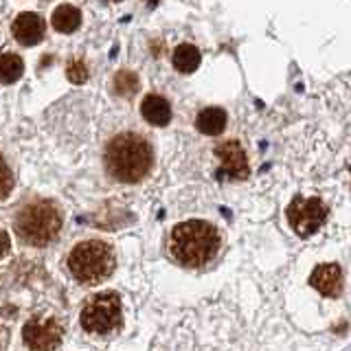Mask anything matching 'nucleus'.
<instances>
[{"label": "nucleus", "instance_id": "nucleus-15", "mask_svg": "<svg viewBox=\"0 0 351 351\" xmlns=\"http://www.w3.org/2000/svg\"><path fill=\"white\" fill-rule=\"evenodd\" d=\"M22 73H25L22 58H18L16 53H3V58H0V80H3V84H16Z\"/></svg>", "mask_w": 351, "mask_h": 351}, {"label": "nucleus", "instance_id": "nucleus-16", "mask_svg": "<svg viewBox=\"0 0 351 351\" xmlns=\"http://www.w3.org/2000/svg\"><path fill=\"white\" fill-rule=\"evenodd\" d=\"M114 93L121 95V97H132L136 90H138V77L134 73H130V71H119L114 75Z\"/></svg>", "mask_w": 351, "mask_h": 351}, {"label": "nucleus", "instance_id": "nucleus-2", "mask_svg": "<svg viewBox=\"0 0 351 351\" xmlns=\"http://www.w3.org/2000/svg\"><path fill=\"white\" fill-rule=\"evenodd\" d=\"M219 250V233L211 222L189 219L173 226L169 235V252L186 268H200Z\"/></svg>", "mask_w": 351, "mask_h": 351}, {"label": "nucleus", "instance_id": "nucleus-6", "mask_svg": "<svg viewBox=\"0 0 351 351\" xmlns=\"http://www.w3.org/2000/svg\"><path fill=\"white\" fill-rule=\"evenodd\" d=\"M327 213L329 208L321 197H303V195H296L290 202L288 211H285L292 230L301 237L314 235L325 224Z\"/></svg>", "mask_w": 351, "mask_h": 351}, {"label": "nucleus", "instance_id": "nucleus-1", "mask_svg": "<svg viewBox=\"0 0 351 351\" xmlns=\"http://www.w3.org/2000/svg\"><path fill=\"white\" fill-rule=\"evenodd\" d=\"M106 171L123 184L141 182L154 167V149L145 136L136 132L117 134L106 147Z\"/></svg>", "mask_w": 351, "mask_h": 351}, {"label": "nucleus", "instance_id": "nucleus-7", "mask_svg": "<svg viewBox=\"0 0 351 351\" xmlns=\"http://www.w3.org/2000/svg\"><path fill=\"white\" fill-rule=\"evenodd\" d=\"M22 338L33 351H53L62 345L64 329L53 316H36L22 329Z\"/></svg>", "mask_w": 351, "mask_h": 351}, {"label": "nucleus", "instance_id": "nucleus-4", "mask_svg": "<svg viewBox=\"0 0 351 351\" xmlns=\"http://www.w3.org/2000/svg\"><path fill=\"white\" fill-rule=\"evenodd\" d=\"M114 250L101 239L77 244L69 255V270L82 285H99L114 272Z\"/></svg>", "mask_w": 351, "mask_h": 351}, {"label": "nucleus", "instance_id": "nucleus-3", "mask_svg": "<svg viewBox=\"0 0 351 351\" xmlns=\"http://www.w3.org/2000/svg\"><path fill=\"white\" fill-rule=\"evenodd\" d=\"M62 230L60 206L47 197H31L16 213V233L29 246H49Z\"/></svg>", "mask_w": 351, "mask_h": 351}, {"label": "nucleus", "instance_id": "nucleus-9", "mask_svg": "<svg viewBox=\"0 0 351 351\" xmlns=\"http://www.w3.org/2000/svg\"><path fill=\"white\" fill-rule=\"evenodd\" d=\"M11 31H14V38L20 44L33 47V44L42 42L44 38V20L38 14H33V11H25V14L16 16Z\"/></svg>", "mask_w": 351, "mask_h": 351}, {"label": "nucleus", "instance_id": "nucleus-19", "mask_svg": "<svg viewBox=\"0 0 351 351\" xmlns=\"http://www.w3.org/2000/svg\"><path fill=\"white\" fill-rule=\"evenodd\" d=\"M7 250H9V235L3 230V255H7Z\"/></svg>", "mask_w": 351, "mask_h": 351}, {"label": "nucleus", "instance_id": "nucleus-10", "mask_svg": "<svg viewBox=\"0 0 351 351\" xmlns=\"http://www.w3.org/2000/svg\"><path fill=\"white\" fill-rule=\"evenodd\" d=\"M310 283L323 296H332L334 299L343 290V272H340V266H336V263H323V266H318L312 272Z\"/></svg>", "mask_w": 351, "mask_h": 351}, {"label": "nucleus", "instance_id": "nucleus-5", "mask_svg": "<svg viewBox=\"0 0 351 351\" xmlns=\"http://www.w3.org/2000/svg\"><path fill=\"white\" fill-rule=\"evenodd\" d=\"M82 327L95 336L114 334L123 327V305L117 292L95 294L82 310Z\"/></svg>", "mask_w": 351, "mask_h": 351}, {"label": "nucleus", "instance_id": "nucleus-20", "mask_svg": "<svg viewBox=\"0 0 351 351\" xmlns=\"http://www.w3.org/2000/svg\"><path fill=\"white\" fill-rule=\"evenodd\" d=\"M349 173H351V165H349Z\"/></svg>", "mask_w": 351, "mask_h": 351}, {"label": "nucleus", "instance_id": "nucleus-11", "mask_svg": "<svg viewBox=\"0 0 351 351\" xmlns=\"http://www.w3.org/2000/svg\"><path fill=\"white\" fill-rule=\"evenodd\" d=\"M141 114L149 125L165 128L171 121V106L160 95H147L141 104Z\"/></svg>", "mask_w": 351, "mask_h": 351}, {"label": "nucleus", "instance_id": "nucleus-13", "mask_svg": "<svg viewBox=\"0 0 351 351\" xmlns=\"http://www.w3.org/2000/svg\"><path fill=\"white\" fill-rule=\"evenodd\" d=\"M53 29L60 33H73L82 25V11L73 5H60L53 11Z\"/></svg>", "mask_w": 351, "mask_h": 351}, {"label": "nucleus", "instance_id": "nucleus-12", "mask_svg": "<svg viewBox=\"0 0 351 351\" xmlns=\"http://www.w3.org/2000/svg\"><path fill=\"white\" fill-rule=\"evenodd\" d=\"M195 128L206 136L222 134L226 128V112L222 108H204L202 112L195 117Z\"/></svg>", "mask_w": 351, "mask_h": 351}, {"label": "nucleus", "instance_id": "nucleus-18", "mask_svg": "<svg viewBox=\"0 0 351 351\" xmlns=\"http://www.w3.org/2000/svg\"><path fill=\"white\" fill-rule=\"evenodd\" d=\"M11 186H14V173H11L7 160L3 158V200L11 193Z\"/></svg>", "mask_w": 351, "mask_h": 351}, {"label": "nucleus", "instance_id": "nucleus-14", "mask_svg": "<svg viewBox=\"0 0 351 351\" xmlns=\"http://www.w3.org/2000/svg\"><path fill=\"white\" fill-rule=\"evenodd\" d=\"M173 66L180 73H193L197 66H200V51H197L193 44H180L173 51Z\"/></svg>", "mask_w": 351, "mask_h": 351}, {"label": "nucleus", "instance_id": "nucleus-8", "mask_svg": "<svg viewBox=\"0 0 351 351\" xmlns=\"http://www.w3.org/2000/svg\"><path fill=\"white\" fill-rule=\"evenodd\" d=\"M215 156L222 160L224 169L237 180H244L250 173L248 169V160H246V152L239 145V141H224L215 147Z\"/></svg>", "mask_w": 351, "mask_h": 351}, {"label": "nucleus", "instance_id": "nucleus-17", "mask_svg": "<svg viewBox=\"0 0 351 351\" xmlns=\"http://www.w3.org/2000/svg\"><path fill=\"white\" fill-rule=\"evenodd\" d=\"M66 75H69V80L73 82V84H84L86 80H88V66L82 62V60H73L71 64H69V69H66Z\"/></svg>", "mask_w": 351, "mask_h": 351}]
</instances>
